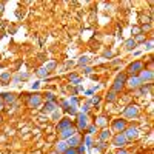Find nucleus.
<instances>
[{
	"label": "nucleus",
	"mask_w": 154,
	"mask_h": 154,
	"mask_svg": "<svg viewBox=\"0 0 154 154\" xmlns=\"http://www.w3.org/2000/svg\"><path fill=\"white\" fill-rule=\"evenodd\" d=\"M126 79H128V77H126V74H119L117 79H116V82H114V85H112V91H114V93L120 91V89L125 86Z\"/></svg>",
	"instance_id": "nucleus-1"
},
{
	"label": "nucleus",
	"mask_w": 154,
	"mask_h": 154,
	"mask_svg": "<svg viewBox=\"0 0 154 154\" xmlns=\"http://www.w3.org/2000/svg\"><path fill=\"white\" fill-rule=\"evenodd\" d=\"M142 69H143V63L142 62H134L128 66V73L133 74V76H136V73H140Z\"/></svg>",
	"instance_id": "nucleus-2"
},
{
	"label": "nucleus",
	"mask_w": 154,
	"mask_h": 154,
	"mask_svg": "<svg viewBox=\"0 0 154 154\" xmlns=\"http://www.w3.org/2000/svg\"><path fill=\"white\" fill-rule=\"evenodd\" d=\"M126 85H128L130 88L136 89V88H140L142 86V82H140V79H139L137 76H133V77L126 79Z\"/></svg>",
	"instance_id": "nucleus-3"
},
{
	"label": "nucleus",
	"mask_w": 154,
	"mask_h": 154,
	"mask_svg": "<svg viewBox=\"0 0 154 154\" xmlns=\"http://www.w3.org/2000/svg\"><path fill=\"white\" fill-rule=\"evenodd\" d=\"M139 79H140L142 83H143V82H151L153 80V71L151 69H142Z\"/></svg>",
	"instance_id": "nucleus-4"
},
{
	"label": "nucleus",
	"mask_w": 154,
	"mask_h": 154,
	"mask_svg": "<svg viewBox=\"0 0 154 154\" xmlns=\"http://www.w3.org/2000/svg\"><path fill=\"white\" fill-rule=\"evenodd\" d=\"M123 114H125L126 117H137V116H139V108L136 106V105H131V106H128L125 110Z\"/></svg>",
	"instance_id": "nucleus-5"
},
{
	"label": "nucleus",
	"mask_w": 154,
	"mask_h": 154,
	"mask_svg": "<svg viewBox=\"0 0 154 154\" xmlns=\"http://www.w3.org/2000/svg\"><path fill=\"white\" fill-rule=\"evenodd\" d=\"M28 103H29V106L36 108V106H39V105L42 103V97H40L39 94H34V96H31V97H29Z\"/></svg>",
	"instance_id": "nucleus-6"
},
{
	"label": "nucleus",
	"mask_w": 154,
	"mask_h": 154,
	"mask_svg": "<svg viewBox=\"0 0 154 154\" xmlns=\"http://www.w3.org/2000/svg\"><path fill=\"white\" fill-rule=\"evenodd\" d=\"M125 142H126V137H125V134H123V133H119L117 136L114 137V145L116 146H123V145H125Z\"/></svg>",
	"instance_id": "nucleus-7"
},
{
	"label": "nucleus",
	"mask_w": 154,
	"mask_h": 154,
	"mask_svg": "<svg viewBox=\"0 0 154 154\" xmlns=\"http://www.w3.org/2000/svg\"><path fill=\"white\" fill-rule=\"evenodd\" d=\"M88 126V116L86 114H79V128L85 130Z\"/></svg>",
	"instance_id": "nucleus-8"
},
{
	"label": "nucleus",
	"mask_w": 154,
	"mask_h": 154,
	"mask_svg": "<svg viewBox=\"0 0 154 154\" xmlns=\"http://www.w3.org/2000/svg\"><path fill=\"white\" fill-rule=\"evenodd\" d=\"M112 128H114V131H120V133H122L123 130L126 128V123H125V120H116L114 122V125H112Z\"/></svg>",
	"instance_id": "nucleus-9"
},
{
	"label": "nucleus",
	"mask_w": 154,
	"mask_h": 154,
	"mask_svg": "<svg viewBox=\"0 0 154 154\" xmlns=\"http://www.w3.org/2000/svg\"><path fill=\"white\" fill-rule=\"evenodd\" d=\"M74 134H76V130L74 128H66V130H63V131H60V136H62V139H68V137H73Z\"/></svg>",
	"instance_id": "nucleus-10"
},
{
	"label": "nucleus",
	"mask_w": 154,
	"mask_h": 154,
	"mask_svg": "<svg viewBox=\"0 0 154 154\" xmlns=\"http://www.w3.org/2000/svg\"><path fill=\"white\" fill-rule=\"evenodd\" d=\"M2 100H3V103H14V102H16V96L6 93V94L2 96Z\"/></svg>",
	"instance_id": "nucleus-11"
},
{
	"label": "nucleus",
	"mask_w": 154,
	"mask_h": 154,
	"mask_svg": "<svg viewBox=\"0 0 154 154\" xmlns=\"http://www.w3.org/2000/svg\"><path fill=\"white\" fill-rule=\"evenodd\" d=\"M69 126H71V120H69V119H63L62 122L57 125V130H59V131H63V130L69 128Z\"/></svg>",
	"instance_id": "nucleus-12"
},
{
	"label": "nucleus",
	"mask_w": 154,
	"mask_h": 154,
	"mask_svg": "<svg viewBox=\"0 0 154 154\" xmlns=\"http://www.w3.org/2000/svg\"><path fill=\"white\" fill-rule=\"evenodd\" d=\"M137 136H139V134H137V128H126V134H125L126 139H136Z\"/></svg>",
	"instance_id": "nucleus-13"
},
{
	"label": "nucleus",
	"mask_w": 154,
	"mask_h": 154,
	"mask_svg": "<svg viewBox=\"0 0 154 154\" xmlns=\"http://www.w3.org/2000/svg\"><path fill=\"white\" fill-rule=\"evenodd\" d=\"M54 111H56V103H54V102H48V103H45L43 112H54Z\"/></svg>",
	"instance_id": "nucleus-14"
},
{
	"label": "nucleus",
	"mask_w": 154,
	"mask_h": 154,
	"mask_svg": "<svg viewBox=\"0 0 154 154\" xmlns=\"http://www.w3.org/2000/svg\"><path fill=\"white\" fill-rule=\"evenodd\" d=\"M79 142H80V139H79L77 136H73V137L68 140V146H69V148H74V146H77Z\"/></svg>",
	"instance_id": "nucleus-15"
},
{
	"label": "nucleus",
	"mask_w": 154,
	"mask_h": 154,
	"mask_svg": "<svg viewBox=\"0 0 154 154\" xmlns=\"http://www.w3.org/2000/svg\"><path fill=\"white\" fill-rule=\"evenodd\" d=\"M68 148H69V146H68V143H66V142H60V143L57 145V151H59V153H65Z\"/></svg>",
	"instance_id": "nucleus-16"
},
{
	"label": "nucleus",
	"mask_w": 154,
	"mask_h": 154,
	"mask_svg": "<svg viewBox=\"0 0 154 154\" xmlns=\"http://www.w3.org/2000/svg\"><path fill=\"white\" fill-rule=\"evenodd\" d=\"M125 48L128 51H131V50H134V48H136V42H134L133 39H130V40H126L125 42Z\"/></svg>",
	"instance_id": "nucleus-17"
},
{
	"label": "nucleus",
	"mask_w": 154,
	"mask_h": 154,
	"mask_svg": "<svg viewBox=\"0 0 154 154\" xmlns=\"http://www.w3.org/2000/svg\"><path fill=\"white\" fill-rule=\"evenodd\" d=\"M37 76H39V77H45V76H48V71L45 69V68H40L39 71H37Z\"/></svg>",
	"instance_id": "nucleus-18"
},
{
	"label": "nucleus",
	"mask_w": 154,
	"mask_h": 154,
	"mask_svg": "<svg viewBox=\"0 0 154 154\" xmlns=\"http://www.w3.org/2000/svg\"><path fill=\"white\" fill-rule=\"evenodd\" d=\"M106 99L110 100V102H112V100L116 99V93L114 91H110V93H108V96H106Z\"/></svg>",
	"instance_id": "nucleus-19"
},
{
	"label": "nucleus",
	"mask_w": 154,
	"mask_h": 154,
	"mask_svg": "<svg viewBox=\"0 0 154 154\" xmlns=\"http://www.w3.org/2000/svg\"><path fill=\"white\" fill-rule=\"evenodd\" d=\"M106 139H110V133H108V131H103V133L100 134V140H106Z\"/></svg>",
	"instance_id": "nucleus-20"
},
{
	"label": "nucleus",
	"mask_w": 154,
	"mask_h": 154,
	"mask_svg": "<svg viewBox=\"0 0 154 154\" xmlns=\"http://www.w3.org/2000/svg\"><path fill=\"white\" fill-rule=\"evenodd\" d=\"M145 40V34H137V37H136V40H134V42H143Z\"/></svg>",
	"instance_id": "nucleus-21"
},
{
	"label": "nucleus",
	"mask_w": 154,
	"mask_h": 154,
	"mask_svg": "<svg viewBox=\"0 0 154 154\" xmlns=\"http://www.w3.org/2000/svg\"><path fill=\"white\" fill-rule=\"evenodd\" d=\"M0 79H2V80H9V79H11V76H9L8 73H3L2 76H0Z\"/></svg>",
	"instance_id": "nucleus-22"
},
{
	"label": "nucleus",
	"mask_w": 154,
	"mask_h": 154,
	"mask_svg": "<svg viewBox=\"0 0 154 154\" xmlns=\"http://www.w3.org/2000/svg\"><path fill=\"white\" fill-rule=\"evenodd\" d=\"M65 154H77V151H76V148H68L65 151Z\"/></svg>",
	"instance_id": "nucleus-23"
},
{
	"label": "nucleus",
	"mask_w": 154,
	"mask_h": 154,
	"mask_svg": "<svg viewBox=\"0 0 154 154\" xmlns=\"http://www.w3.org/2000/svg\"><path fill=\"white\" fill-rule=\"evenodd\" d=\"M54 66H56V62H51V63H48V65L46 66H45V69H52V68H54Z\"/></svg>",
	"instance_id": "nucleus-24"
},
{
	"label": "nucleus",
	"mask_w": 154,
	"mask_h": 154,
	"mask_svg": "<svg viewBox=\"0 0 154 154\" xmlns=\"http://www.w3.org/2000/svg\"><path fill=\"white\" fill-rule=\"evenodd\" d=\"M86 62H88V57H82V59H80V62H79V63H80V65H85Z\"/></svg>",
	"instance_id": "nucleus-25"
},
{
	"label": "nucleus",
	"mask_w": 154,
	"mask_h": 154,
	"mask_svg": "<svg viewBox=\"0 0 154 154\" xmlns=\"http://www.w3.org/2000/svg\"><path fill=\"white\" fill-rule=\"evenodd\" d=\"M46 96H48V100H51V102H54V100H56L54 94H51V93H50V94H46Z\"/></svg>",
	"instance_id": "nucleus-26"
},
{
	"label": "nucleus",
	"mask_w": 154,
	"mask_h": 154,
	"mask_svg": "<svg viewBox=\"0 0 154 154\" xmlns=\"http://www.w3.org/2000/svg\"><path fill=\"white\" fill-rule=\"evenodd\" d=\"M97 123H99V125H105V117H99V122Z\"/></svg>",
	"instance_id": "nucleus-27"
},
{
	"label": "nucleus",
	"mask_w": 154,
	"mask_h": 154,
	"mask_svg": "<svg viewBox=\"0 0 154 154\" xmlns=\"http://www.w3.org/2000/svg\"><path fill=\"white\" fill-rule=\"evenodd\" d=\"M151 48H153V43L148 42V43H146V50H151Z\"/></svg>",
	"instance_id": "nucleus-28"
},
{
	"label": "nucleus",
	"mask_w": 154,
	"mask_h": 154,
	"mask_svg": "<svg viewBox=\"0 0 154 154\" xmlns=\"http://www.w3.org/2000/svg\"><path fill=\"white\" fill-rule=\"evenodd\" d=\"M3 105H5V103H3V100H2V96H0V110L3 108Z\"/></svg>",
	"instance_id": "nucleus-29"
},
{
	"label": "nucleus",
	"mask_w": 154,
	"mask_h": 154,
	"mask_svg": "<svg viewBox=\"0 0 154 154\" xmlns=\"http://www.w3.org/2000/svg\"><path fill=\"white\" fill-rule=\"evenodd\" d=\"M52 117H54V119H57V117H59V112H57V111H54V114H52Z\"/></svg>",
	"instance_id": "nucleus-30"
},
{
	"label": "nucleus",
	"mask_w": 154,
	"mask_h": 154,
	"mask_svg": "<svg viewBox=\"0 0 154 154\" xmlns=\"http://www.w3.org/2000/svg\"><path fill=\"white\" fill-rule=\"evenodd\" d=\"M94 130H96V126H89V128H88V131H89V133H93Z\"/></svg>",
	"instance_id": "nucleus-31"
},
{
	"label": "nucleus",
	"mask_w": 154,
	"mask_h": 154,
	"mask_svg": "<svg viewBox=\"0 0 154 154\" xmlns=\"http://www.w3.org/2000/svg\"><path fill=\"white\" fill-rule=\"evenodd\" d=\"M77 153H85V148H83V146H80V148H79V151Z\"/></svg>",
	"instance_id": "nucleus-32"
},
{
	"label": "nucleus",
	"mask_w": 154,
	"mask_h": 154,
	"mask_svg": "<svg viewBox=\"0 0 154 154\" xmlns=\"http://www.w3.org/2000/svg\"><path fill=\"white\" fill-rule=\"evenodd\" d=\"M117 154H128V153H126V151H123V149H122V151H119Z\"/></svg>",
	"instance_id": "nucleus-33"
}]
</instances>
